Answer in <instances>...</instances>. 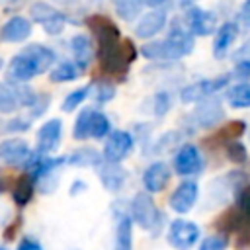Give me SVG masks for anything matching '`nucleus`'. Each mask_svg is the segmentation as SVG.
I'll return each mask as SVG.
<instances>
[{
  "label": "nucleus",
  "instance_id": "obj_17",
  "mask_svg": "<svg viewBox=\"0 0 250 250\" xmlns=\"http://www.w3.org/2000/svg\"><path fill=\"white\" fill-rule=\"evenodd\" d=\"M238 37V23L236 21H223L217 31H215V39H213V57L215 59H223L230 47L234 45Z\"/></svg>",
  "mask_w": 250,
  "mask_h": 250
},
{
  "label": "nucleus",
  "instance_id": "obj_15",
  "mask_svg": "<svg viewBox=\"0 0 250 250\" xmlns=\"http://www.w3.org/2000/svg\"><path fill=\"white\" fill-rule=\"evenodd\" d=\"M62 139V121L61 119H49L45 121L37 131V152L49 154L59 148Z\"/></svg>",
  "mask_w": 250,
  "mask_h": 250
},
{
  "label": "nucleus",
  "instance_id": "obj_31",
  "mask_svg": "<svg viewBox=\"0 0 250 250\" xmlns=\"http://www.w3.org/2000/svg\"><path fill=\"white\" fill-rule=\"evenodd\" d=\"M145 2L143 0H115V12L121 20L125 21H133L139 14H141V6Z\"/></svg>",
  "mask_w": 250,
  "mask_h": 250
},
{
  "label": "nucleus",
  "instance_id": "obj_39",
  "mask_svg": "<svg viewBox=\"0 0 250 250\" xmlns=\"http://www.w3.org/2000/svg\"><path fill=\"white\" fill-rule=\"evenodd\" d=\"M236 23H240L244 29H250V0H244L240 4L238 16H236Z\"/></svg>",
  "mask_w": 250,
  "mask_h": 250
},
{
  "label": "nucleus",
  "instance_id": "obj_34",
  "mask_svg": "<svg viewBox=\"0 0 250 250\" xmlns=\"http://www.w3.org/2000/svg\"><path fill=\"white\" fill-rule=\"evenodd\" d=\"M20 104L14 94V88L0 82V113H14Z\"/></svg>",
  "mask_w": 250,
  "mask_h": 250
},
{
  "label": "nucleus",
  "instance_id": "obj_35",
  "mask_svg": "<svg viewBox=\"0 0 250 250\" xmlns=\"http://www.w3.org/2000/svg\"><path fill=\"white\" fill-rule=\"evenodd\" d=\"M225 150H227V158L232 162V164H246L248 162V148L240 143V141H230L225 145Z\"/></svg>",
  "mask_w": 250,
  "mask_h": 250
},
{
  "label": "nucleus",
  "instance_id": "obj_48",
  "mask_svg": "<svg viewBox=\"0 0 250 250\" xmlns=\"http://www.w3.org/2000/svg\"><path fill=\"white\" fill-rule=\"evenodd\" d=\"M2 64H4V61H2V57H0V68H2Z\"/></svg>",
  "mask_w": 250,
  "mask_h": 250
},
{
  "label": "nucleus",
  "instance_id": "obj_21",
  "mask_svg": "<svg viewBox=\"0 0 250 250\" xmlns=\"http://www.w3.org/2000/svg\"><path fill=\"white\" fill-rule=\"evenodd\" d=\"M35 76H39V74H37V70L33 68V64L29 62V59L23 53H18L8 62V78L14 84H25Z\"/></svg>",
  "mask_w": 250,
  "mask_h": 250
},
{
  "label": "nucleus",
  "instance_id": "obj_19",
  "mask_svg": "<svg viewBox=\"0 0 250 250\" xmlns=\"http://www.w3.org/2000/svg\"><path fill=\"white\" fill-rule=\"evenodd\" d=\"M21 53L29 59V62L33 64V68L37 70V74H43V72L51 70L53 64H55V59H57L55 51L49 49V47H45V45H41V43H31V45L23 47Z\"/></svg>",
  "mask_w": 250,
  "mask_h": 250
},
{
  "label": "nucleus",
  "instance_id": "obj_44",
  "mask_svg": "<svg viewBox=\"0 0 250 250\" xmlns=\"http://www.w3.org/2000/svg\"><path fill=\"white\" fill-rule=\"evenodd\" d=\"M143 2H145V4L148 6V8L156 10V8H162V6H164V4L168 2V0H143Z\"/></svg>",
  "mask_w": 250,
  "mask_h": 250
},
{
  "label": "nucleus",
  "instance_id": "obj_32",
  "mask_svg": "<svg viewBox=\"0 0 250 250\" xmlns=\"http://www.w3.org/2000/svg\"><path fill=\"white\" fill-rule=\"evenodd\" d=\"M174 105V96L168 90H158L152 98V113L156 117H164Z\"/></svg>",
  "mask_w": 250,
  "mask_h": 250
},
{
  "label": "nucleus",
  "instance_id": "obj_10",
  "mask_svg": "<svg viewBox=\"0 0 250 250\" xmlns=\"http://www.w3.org/2000/svg\"><path fill=\"white\" fill-rule=\"evenodd\" d=\"M29 14H31V20L41 23L43 31L49 35L62 33V29L66 25V16L47 2H33L29 8Z\"/></svg>",
  "mask_w": 250,
  "mask_h": 250
},
{
  "label": "nucleus",
  "instance_id": "obj_1",
  "mask_svg": "<svg viewBox=\"0 0 250 250\" xmlns=\"http://www.w3.org/2000/svg\"><path fill=\"white\" fill-rule=\"evenodd\" d=\"M96 39V57L107 74H127L131 62L139 57V49L129 37H121L119 27L107 16L96 14L86 20Z\"/></svg>",
  "mask_w": 250,
  "mask_h": 250
},
{
  "label": "nucleus",
  "instance_id": "obj_25",
  "mask_svg": "<svg viewBox=\"0 0 250 250\" xmlns=\"http://www.w3.org/2000/svg\"><path fill=\"white\" fill-rule=\"evenodd\" d=\"M227 102L234 109H248L250 107V82L232 84L227 90Z\"/></svg>",
  "mask_w": 250,
  "mask_h": 250
},
{
  "label": "nucleus",
  "instance_id": "obj_6",
  "mask_svg": "<svg viewBox=\"0 0 250 250\" xmlns=\"http://www.w3.org/2000/svg\"><path fill=\"white\" fill-rule=\"evenodd\" d=\"M184 25L193 37H207V35L215 33L217 27H219L217 14L211 12V10H203V8L195 6V4H188L186 6Z\"/></svg>",
  "mask_w": 250,
  "mask_h": 250
},
{
  "label": "nucleus",
  "instance_id": "obj_22",
  "mask_svg": "<svg viewBox=\"0 0 250 250\" xmlns=\"http://www.w3.org/2000/svg\"><path fill=\"white\" fill-rule=\"evenodd\" d=\"M98 176H100V182L102 186L111 191V193H117L123 184H125V178H127V172L123 170L121 164H109V162H104L102 166H98Z\"/></svg>",
  "mask_w": 250,
  "mask_h": 250
},
{
  "label": "nucleus",
  "instance_id": "obj_46",
  "mask_svg": "<svg viewBox=\"0 0 250 250\" xmlns=\"http://www.w3.org/2000/svg\"><path fill=\"white\" fill-rule=\"evenodd\" d=\"M53 2H57V4H68L70 0H53Z\"/></svg>",
  "mask_w": 250,
  "mask_h": 250
},
{
  "label": "nucleus",
  "instance_id": "obj_24",
  "mask_svg": "<svg viewBox=\"0 0 250 250\" xmlns=\"http://www.w3.org/2000/svg\"><path fill=\"white\" fill-rule=\"evenodd\" d=\"M66 162L70 164V166H80V168H84V166H102L104 164V156L96 150V148H90V146H82V148H78V150H74L72 154H68L66 156Z\"/></svg>",
  "mask_w": 250,
  "mask_h": 250
},
{
  "label": "nucleus",
  "instance_id": "obj_26",
  "mask_svg": "<svg viewBox=\"0 0 250 250\" xmlns=\"http://www.w3.org/2000/svg\"><path fill=\"white\" fill-rule=\"evenodd\" d=\"M80 72H82V70H80L74 62L64 61V62H59V64L51 70L49 78H51V82H72V80H76V78L80 76Z\"/></svg>",
  "mask_w": 250,
  "mask_h": 250
},
{
  "label": "nucleus",
  "instance_id": "obj_38",
  "mask_svg": "<svg viewBox=\"0 0 250 250\" xmlns=\"http://www.w3.org/2000/svg\"><path fill=\"white\" fill-rule=\"evenodd\" d=\"M31 127V119H23V117H12L10 121H6V131L8 133H23Z\"/></svg>",
  "mask_w": 250,
  "mask_h": 250
},
{
  "label": "nucleus",
  "instance_id": "obj_45",
  "mask_svg": "<svg viewBox=\"0 0 250 250\" xmlns=\"http://www.w3.org/2000/svg\"><path fill=\"white\" fill-rule=\"evenodd\" d=\"M4 131H6V121H4L2 117H0V135H2Z\"/></svg>",
  "mask_w": 250,
  "mask_h": 250
},
{
  "label": "nucleus",
  "instance_id": "obj_36",
  "mask_svg": "<svg viewBox=\"0 0 250 250\" xmlns=\"http://www.w3.org/2000/svg\"><path fill=\"white\" fill-rule=\"evenodd\" d=\"M227 246H229L227 234L217 232V234H211V236H205L203 240H199L197 250H227Z\"/></svg>",
  "mask_w": 250,
  "mask_h": 250
},
{
  "label": "nucleus",
  "instance_id": "obj_43",
  "mask_svg": "<svg viewBox=\"0 0 250 250\" xmlns=\"http://www.w3.org/2000/svg\"><path fill=\"white\" fill-rule=\"evenodd\" d=\"M86 188H88V186H86L82 180H74L72 186H70V189H68V193H70L72 197H76V195H80L82 191H86Z\"/></svg>",
  "mask_w": 250,
  "mask_h": 250
},
{
  "label": "nucleus",
  "instance_id": "obj_8",
  "mask_svg": "<svg viewBox=\"0 0 250 250\" xmlns=\"http://www.w3.org/2000/svg\"><path fill=\"white\" fill-rule=\"evenodd\" d=\"M133 146H135V139H133V135L129 131H123V129L111 131L107 135L104 150H102L104 162H109V164L123 162L133 152Z\"/></svg>",
  "mask_w": 250,
  "mask_h": 250
},
{
  "label": "nucleus",
  "instance_id": "obj_27",
  "mask_svg": "<svg viewBox=\"0 0 250 250\" xmlns=\"http://www.w3.org/2000/svg\"><path fill=\"white\" fill-rule=\"evenodd\" d=\"M111 133V123H109V117L98 109H94V115H92V123H90V139H96V141H102V139H107V135Z\"/></svg>",
  "mask_w": 250,
  "mask_h": 250
},
{
  "label": "nucleus",
  "instance_id": "obj_41",
  "mask_svg": "<svg viewBox=\"0 0 250 250\" xmlns=\"http://www.w3.org/2000/svg\"><path fill=\"white\" fill-rule=\"evenodd\" d=\"M234 61L238 62V61H248L250 62V37L236 49V53H234Z\"/></svg>",
  "mask_w": 250,
  "mask_h": 250
},
{
  "label": "nucleus",
  "instance_id": "obj_2",
  "mask_svg": "<svg viewBox=\"0 0 250 250\" xmlns=\"http://www.w3.org/2000/svg\"><path fill=\"white\" fill-rule=\"evenodd\" d=\"M193 47H195L193 35L186 29V25L176 23L164 39L148 41L141 45L139 55L148 61H156V62H174V61H180L191 55Z\"/></svg>",
  "mask_w": 250,
  "mask_h": 250
},
{
  "label": "nucleus",
  "instance_id": "obj_7",
  "mask_svg": "<svg viewBox=\"0 0 250 250\" xmlns=\"http://www.w3.org/2000/svg\"><path fill=\"white\" fill-rule=\"evenodd\" d=\"M223 119H225V107L217 98H207L199 102L188 115V121L193 125V129H213Z\"/></svg>",
  "mask_w": 250,
  "mask_h": 250
},
{
  "label": "nucleus",
  "instance_id": "obj_13",
  "mask_svg": "<svg viewBox=\"0 0 250 250\" xmlns=\"http://www.w3.org/2000/svg\"><path fill=\"white\" fill-rule=\"evenodd\" d=\"M170 178H172V170H170V166L164 160L150 162L145 168V172H143L145 191H148V193H160L170 184Z\"/></svg>",
  "mask_w": 250,
  "mask_h": 250
},
{
  "label": "nucleus",
  "instance_id": "obj_4",
  "mask_svg": "<svg viewBox=\"0 0 250 250\" xmlns=\"http://www.w3.org/2000/svg\"><path fill=\"white\" fill-rule=\"evenodd\" d=\"M230 78H232V74H221V76L191 82L180 90V100L184 104H199V102L211 98L215 92L223 90L225 86H230Z\"/></svg>",
  "mask_w": 250,
  "mask_h": 250
},
{
  "label": "nucleus",
  "instance_id": "obj_9",
  "mask_svg": "<svg viewBox=\"0 0 250 250\" xmlns=\"http://www.w3.org/2000/svg\"><path fill=\"white\" fill-rule=\"evenodd\" d=\"M172 168L178 176L189 178V176H195V174L203 172L205 160H203V156H201V152L195 145L186 143L176 150L174 160H172Z\"/></svg>",
  "mask_w": 250,
  "mask_h": 250
},
{
  "label": "nucleus",
  "instance_id": "obj_11",
  "mask_svg": "<svg viewBox=\"0 0 250 250\" xmlns=\"http://www.w3.org/2000/svg\"><path fill=\"white\" fill-rule=\"evenodd\" d=\"M197 197H199V186L195 180H182L174 191L170 193L168 197V205L174 213L178 215H186L193 209V205L197 203Z\"/></svg>",
  "mask_w": 250,
  "mask_h": 250
},
{
  "label": "nucleus",
  "instance_id": "obj_23",
  "mask_svg": "<svg viewBox=\"0 0 250 250\" xmlns=\"http://www.w3.org/2000/svg\"><path fill=\"white\" fill-rule=\"evenodd\" d=\"M35 186H37V184H35V178H33L31 174L20 176L18 182H16V186H14V189H12L14 203H16L18 207H25V205L31 201V197H33Z\"/></svg>",
  "mask_w": 250,
  "mask_h": 250
},
{
  "label": "nucleus",
  "instance_id": "obj_28",
  "mask_svg": "<svg viewBox=\"0 0 250 250\" xmlns=\"http://www.w3.org/2000/svg\"><path fill=\"white\" fill-rule=\"evenodd\" d=\"M90 92H92V84H86V86H80V88L72 90V92L66 94V98L62 100L61 109H62L64 113H70V111L78 109V105H82V104L86 102V98L90 96Z\"/></svg>",
  "mask_w": 250,
  "mask_h": 250
},
{
  "label": "nucleus",
  "instance_id": "obj_37",
  "mask_svg": "<svg viewBox=\"0 0 250 250\" xmlns=\"http://www.w3.org/2000/svg\"><path fill=\"white\" fill-rule=\"evenodd\" d=\"M49 104H51V96H49V94H37V98H35L33 105L29 107V115H31V119H33V117L43 115V113H45V109L49 107Z\"/></svg>",
  "mask_w": 250,
  "mask_h": 250
},
{
  "label": "nucleus",
  "instance_id": "obj_30",
  "mask_svg": "<svg viewBox=\"0 0 250 250\" xmlns=\"http://www.w3.org/2000/svg\"><path fill=\"white\" fill-rule=\"evenodd\" d=\"M246 133V123L242 119H234V121H229L225 123L219 131H217V137L219 141H223L225 145L230 143V141H238V137H242Z\"/></svg>",
  "mask_w": 250,
  "mask_h": 250
},
{
  "label": "nucleus",
  "instance_id": "obj_5",
  "mask_svg": "<svg viewBox=\"0 0 250 250\" xmlns=\"http://www.w3.org/2000/svg\"><path fill=\"white\" fill-rule=\"evenodd\" d=\"M201 238V229L197 223L188 219H174L168 225L166 240L174 250H191Z\"/></svg>",
  "mask_w": 250,
  "mask_h": 250
},
{
  "label": "nucleus",
  "instance_id": "obj_16",
  "mask_svg": "<svg viewBox=\"0 0 250 250\" xmlns=\"http://www.w3.org/2000/svg\"><path fill=\"white\" fill-rule=\"evenodd\" d=\"M33 31V23L23 16H12L0 29V39L8 43H21Z\"/></svg>",
  "mask_w": 250,
  "mask_h": 250
},
{
  "label": "nucleus",
  "instance_id": "obj_49",
  "mask_svg": "<svg viewBox=\"0 0 250 250\" xmlns=\"http://www.w3.org/2000/svg\"><path fill=\"white\" fill-rule=\"evenodd\" d=\"M0 250H6V246H0Z\"/></svg>",
  "mask_w": 250,
  "mask_h": 250
},
{
  "label": "nucleus",
  "instance_id": "obj_3",
  "mask_svg": "<svg viewBox=\"0 0 250 250\" xmlns=\"http://www.w3.org/2000/svg\"><path fill=\"white\" fill-rule=\"evenodd\" d=\"M129 215L135 225H139L145 230L158 232V227L162 223V213L156 207L152 195L148 191H139L129 203Z\"/></svg>",
  "mask_w": 250,
  "mask_h": 250
},
{
  "label": "nucleus",
  "instance_id": "obj_12",
  "mask_svg": "<svg viewBox=\"0 0 250 250\" xmlns=\"http://www.w3.org/2000/svg\"><path fill=\"white\" fill-rule=\"evenodd\" d=\"M31 148L25 139L12 137L0 143V160L8 166H25L31 158Z\"/></svg>",
  "mask_w": 250,
  "mask_h": 250
},
{
  "label": "nucleus",
  "instance_id": "obj_29",
  "mask_svg": "<svg viewBox=\"0 0 250 250\" xmlns=\"http://www.w3.org/2000/svg\"><path fill=\"white\" fill-rule=\"evenodd\" d=\"M92 115H94V107H84L72 127V137L76 141H86L90 139V123H92Z\"/></svg>",
  "mask_w": 250,
  "mask_h": 250
},
{
  "label": "nucleus",
  "instance_id": "obj_47",
  "mask_svg": "<svg viewBox=\"0 0 250 250\" xmlns=\"http://www.w3.org/2000/svg\"><path fill=\"white\" fill-rule=\"evenodd\" d=\"M2 191H4V184L0 182V193H2Z\"/></svg>",
  "mask_w": 250,
  "mask_h": 250
},
{
  "label": "nucleus",
  "instance_id": "obj_33",
  "mask_svg": "<svg viewBox=\"0 0 250 250\" xmlns=\"http://www.w3.org/2000/svg\"><path fill=\"white\" fill-rule=\"evenodd\" d=\"M92 92H94V100L98 104H107L115 98V86L109 80H96L92 82Z\"/></svg>",
  "mask_w": 250,
  "mask_h": 250
},
{
  "label": "nucleus",
  "instance_id": "obj_18",
  "mask_svg": "<svg viewBox=\"0 0 250 250\" xmlns=\"http://www.w3.org/2000/svg\"><path fill=\"white\" fill-rule=\"evenodd\" d=\"M113 217H115L113 250H133V219H131V215L127 211H117L115 209Z\"/></svg>",
  "mask_w": 250,
  "mask_h": 250
},
{
  "label": "nucleus",
  "instance_id": "obj_42",
  "mask_svg": "<svg viewBox=\"0 0 250 250\" xmlns=\"http://www.w3.org/2000/svg\"><path fill=\"white\" fill-rule=\"evenodd\" d=\"M18 250H43V248H41V244H39L37 240H33V238H23V240L20 242Z\"/></svg>",
  "mask_w": 250,
  "mask_h": 250
},
{
  "label": "nucleus",
  "instance_id": "obj_20",
  "mask_svg": "<svg viewBox=\"0 0 250 250\" xmlns=\"http://www.w3.org/2000/svg\"><path fill=\"white\" fill-rule=\"evenodd\" d=\"M70 51L74 55V64L80 70H86L90 66V62L94 61V57H96L92 39L88 35H84V33H78V35H74L70 39Z\"/></svg>",
  "mask_w": 250,
  "mask_h": 250
},
{
  "label": "nucleus",
  "instance_id": "obj_40",
  "mask_svg": "<svg viewBox=\"0 0 250 250\" xmlns=\"http://www.w3.org/2000/svg\"><path fill=\"white\" fill-rule=\"evenodd\" d=\"M232 76L240 78L242 82H250V62H248V61H238V62L234 64Z\"/></svg>",
  "mask_w": 250,
  "mask_h": 250
},
{
  "label": "nucleus",
  "instance_id": "obj_14",
  "mask_svg": "<svg viewBox=\"0 0 250 250\" xmlns=\"http://www.w3.org/2000/svg\"><path fill=\"white\" fill-rule=\"evenodd\" d=\"M168 23V16L164 8H156L150 10L146 14H143L137 23H135V35L139 39H152L154 35H158Z\"/></svg>",
  "mask_w": 250,
  "mask_h": 250
}]
</instances>
